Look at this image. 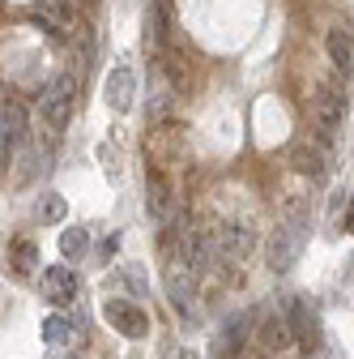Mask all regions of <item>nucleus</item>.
<instances>
[{
    "label": "nucleus",
    "mask_w": 354,
    "mask_h": 359,
    "mask_svg": "<svg viewBox=\"0 0 354 359\" xmlns=\"http://www.w3.org/2000/svg\"><path fill=\"white\" fill-rule=\"evenodd\" d=\"M303 244H307V218H282L274 236L264 240V261H269L274 274H282V269H290L299 261Z\"/></svg>",
    "instance_id": "obj_1"
},
{
    "label": "nucleus",
    "mask_w": 354,
    "mask_h": 359,
    "mask_svg": "<svg viewBox=\"0 0 354 359\" xmlns=\"http://www.w3.org/2000/svg\"><path fill=\"white\" fill-rule=\"evenodd\" d=\"M103 317H107V325L115 330V334H124V338H146L150 334V317H146V308L141 304H132V299H107L103 304Z\"/></svg>",
    "instance_id": "obj_2"
},
{
    "label": "nucleus",
    "mask_w": 354,
    "mask_h": 359,
    "mask_svg": "<svg viewBox=\"0 0 354 359\" xmlns=\"http://www.w3.org/2000/svg\"><path fill=\"white\" fill-rule=\"evenodd\" d=\"M73 99H77V81H73L69 73L56 77L48 90H43V120H48L52 133H60V128L69 124V116H73Z\"/></svg>",
    "instance_id": "obj_3"
},
{
    "label": "nucleus",
    "mask_w": 354,
    "mask_h": 359,
    "mask_svg": "<svg viewBox=\"0 0 354 359\" xmlns=\"http://www.w3.org/2000/svg\"><path fill=\"white\" fill-rule=\"evenodd\" d=\"M341 116H346V95H341L337 86H320L316 99H312V120H316V128L329 137V133H337Z\"/></svg>",
    "instance_id": "obj_4"
},
{
    "label": "nucleus",
    "mask_w": 354,
    "mask_h": 359,
    "mask_svg": "<svg viewBox=\"0 0 354 359\" xmlns=\"http://www.w3.org/2000/svg\"><path fill=\"white\" fill-rule=\"evenodd\" d=\"M286 163H290L299 175H307V180H325V175H329V150L316 146V142H295V146L286 150Z\"/></svg>",
    "instance_id": "obj_5"
},
{
    "label": "nucleus",
    "mask_w": 354,
    "mask_h": 359,
    "mask_svg": "<svg viewBox=\"0 0 354 359\" xmlns=\"http://www.w3.org/2000/svg\"><path fill=\"white\" fill-rule=\"evenodd\" d=\"M0 142H5V167H9V158H13V150L26 142V107L22 103H13V99H5V111H0Z\"/></svg>",
    "instance_id": "obj_6"
},
{
    "label": "nucleus",
    "mask_w": 354,
    "mask_h": 359,
    "mask_svg": "<svg viewBox=\"0 0 354 359\" xmlns=\"http://www.w3.org/2000/svg\"><path fill=\"white\" fill-rule=\"evenodd\" d=\"M286 325H290V334H295L299 346H312L320 338V321H316V312L307 308V299H290L286 304Z\"/></svg>",
    "instance_id": "obj_7"
},
{
    "label": "nucleus",
    "mask_w": 354,
    "mask_h": 359,
    "mask_svg": "<svg viewBox=\"0 0 354 359\" xmlns=\"http://www.w3.org/2000/svg\"><path fill=\"white\" fill-rule=\"evenodd\" d=\"M103 95H107V107L111 111H128L132 107V99H137V73L132 69H111V77H107V86H103Z\"/></svg>",
    "instance_id": "obj_8"
},
{
    "label": "nucleus",
    "mask_w": 354,
    "mask_h": 359,
    "mask_svg": "<svg viewBox=\"0 0 354 359\" xmlns=\"http://www.w3.org/2000/svg\"><path fill=\"white\" fill-rule=\"evenodd\" d=\"M43 295H48L52 304H73V295H77V274L73 269H64V265H43Z\"/></svg>",
    "instance_id": "obj_9"
},
{
    "label": "nucleus",
    "mask_w": 354,
    "mask_h": 359,
    "mask_svg": "<svg viewBox=\"0 0 354 359\" xmlns=\"http://www.w3.org/2000/svg\"><path fill=\"white\" fill-rule=\"evenodd\" d=\"M252 227H243V222H222L218 227V257H227V261H239L252 252Z\"/></svg>",
    "instance_id": "obj_10"
},
{
    "label": "nucleus",
    "mask_w": 354,
    "mask_h": 359,
    "mask_svg": "<svg viewBox=\"0 0 354 359\" xmlns=\"http://www.w3.org/2000/svg\"><path fill=\"white\" fill-rule=\"evenodd\" d=\"M30 18L48 30L52 39H69V30H73V22H69V13H64V5L60 0H43V5H30Z\"/></svg>",
    "instance_id": "obj_11"
},
{
    "label": "nucleus",
    "mask_w": 354,
    "mask_h": 359,
    "mask_svg": "<svg viewBox=\"0 0 354 359\" xmlns=\"http://www.w3.org/2000/svg\"><path fill=\"white\" fill-rule=\"evenodd\" d=\"M256 338H260V351H269V355H278V351H286V346L295 342L286 317H264L260 330H256Z\"/></svg>",
    "instance_id": "obj_12"
},
{
    "label": "nucleus",
    "mask_w": 354,
    "mask_h": 359,
    "mask_svg": "<svg viewBox=\"0 0 354 359\" xmlns=\"http://www.w3.org/2000/svg\"><path fill=\"white\" fill-rule=\"evenodd\" d=\"M243 334H248V317H231L218 334V346H213V359H235L239 346H243Z\"/></svg>",
    "instance_id": "obj_13"
},
{
    "label": "nucleus",
    "mask_w": 354,
    "mask_h": 359,
    "mask_svg": "<svg viewBox=\"0 0 354 359\" xmlns=\"http://www.w3.org/2000/svg\"><path fill=\"white\" fill-rule=\"evenodd\" d=\"M146 201H150V214H154L158 222L171 218V189H167L162 175H150V180H146Z\"/></svg>",
    "instance_id": "obj_14"
},
{
    "label": "nucleus",
    "mask_w": 354,
    "mask_h": 359,
    "mask_svg": "<svg viewBox=\"0 0 354 359\" xmlns=\"http://www.w3.org/2000/svg\"><path fill=\"white\" fill-rule=\"evenodd\" d=\"M325 48H329L333 65H337L341 73H350V65H354V43H350V30H329Z\"/></svg>",
    "instance_id": "obj_15"
},
{
    "label": "nucleus",
    "mask_w": 354,
    "mask_h": 359,
    "mask_svg": "<svg viewBox=\"0 0 354 359\" xmlns=\"http://www.w3.org/2000/svg\"><path fill=\"white\" fill-rule=\"evenodd\" d=\"M73 338V321L69 317H48V321H43V342H48V346H64Z\"/></svg>",
    "instance_id": "obj_16"
},
{
    "label": "nucleus",
    "mask_w": 354,
    "mask_h": 359,
    "mask_svg": "<svg viewBox=\"0 0 354 359\" xmlns=\"http://www.w3.org/2000/svg\"><path fill=\"white\" fill-rule=\"evenodd\" d=\"M85 248H90V231L85 227H69L64 236H60V252L73 261V257H85Z\"/></svg>",
    "instance_id": "obj_17"
},
{
    "label": "nucleus",
    "mask_w": 354,
    "mask_h": 359,
    "mask_svg": "<svg viewBox=\"0 0 354 359\" xmlns=\"http://www.w3.org/2000/svg\"><path fill=\"white\" fill-rule=\"evenodd\" d=\"M13 269H17V274H34V269H38V252H34L30 240L13 244Z\"/></svg>",
    "instance_id": "obj_18"
},
{
    "label": "nucleus",
    "mask_w": 354,
    "mask_h": 359,
    "mask_svg": "<svg viewBox=\"0 0 354 359\" xmlns=\"http://www.w3.org/2000/svg\"><path fill=\"white\" fill-rule=\"evenodd\" d=\"M64 214H69V205H64L60 193H43V201H38V218L43 222H60Z\"/></svg>",
    "instance_id": "obj_19"
},
{
    "label": "nucleus",
    "mask_w": 354,
    "mask_h": 359,
    "mask_svg": "<svg viewBox=\"0 0 354 359\" xmlns=\"http://www.w3.org/2000/svg\"><path fill=\"white\" fill-rule=\"evenodd\" d=\"M167 359H197V351H192V346H180V351H171Z\"/></svg>",
    "instance_id": "obj_20"
},
{
    "label": "nucleus",
    "mask_w": 354,
    "mask_h": 359,
    "mask_svg": "<svg viewBox=\"0 0 354 359\" xmlns=\"http://www.w3.org/2000/svg\"><path fill=\"white\" fill-rule=\"evenodd\" d=\"M115 248H120V236H107V240H103V257H111Z\"/></svg>",
    "instance_id": "obj_21"
},
{
    "label": "nucleus",
    "mask_w": 354,
    "mask_h": 359,
    "mask_svg": "<svg viewBox=\"0 0 354 359\" xmlns=\"http://www.w3.org/2000/svg\"><path fill=\"white\" fill-rule=\"evenodd\" d=\"M346 227L354 231V201H350V210H346Z\"/></svg>",
    "instance_id": "obj_22"
},
{
    "label": "nucleus",
    "mask_w": 354,
    "mask_h": 359,
    "mask_svg": "<svg viewBox=\"0 0 354 359\" xmlns=\"http://www.w3.org/2000/svg\"><path fill=\"white\" fill-rule=\"evenodd\" d=\"M303 359H320V355H312V351H307V355H303Z\"/></svg>",
    "instance_id": "obj_23"
}]
</instances>
